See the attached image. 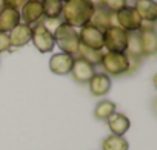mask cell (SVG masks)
Instances as JSON below:
<instances>
[{
  "label": "cell",
  "instance_id": "obj_1",
  "mask_svg": "<svg viewBox=\"0 0 157 150\" xmlns=\"http://www.w3.org/2000/svg\"><path fill=\"white\" fill-rule=\"evenodd\" d=\"M94 6L88 0H68L63 3V22L72 28H82L90 23Z\"/></svg>",
  "mask_w": 157,
  "mask_h": 150
},
{
  "label": "cell",
  "instance_id": "obj_2",
  "mask_svg": "<svg viewBox=\"0 0 157 150\" xmlns=\"http://www.w3.org/2000/svg\"><path fill=\"white\" fill-rule=\"evenodd\" d=\"M52 37H54V43L59 46L60 52H65V54H69V55H75L77 51H78V32L75 31V28L66 25L65 22L52 32Z\"/></svg>",
  "mask_w": 157,
  "mask_h": 150
},
{
  "label": "cell",
  "instance_id": "obj_3",
  "mask_svg": "<svg viewBox=\"0 0 157 150\" xmlns=\"http://www.w3.org/2000/svg\"><path fill=\"white\" fill-rule=\"evenodd\" d=\"M100 64L108 77H120L128 73L129 58L125 52H103Z\"/></svg>",
  "mask_w": 157,
  "mask_h": 150
},
{
  "label": "cell",
  "instance_id": "obj_4",
  "mask_svg": "<svg viewBox=\"0 0 157 150\" xmlns=\"http://www.w3.org/2000/svg\"><path fill=\"white\" fill-rule=\"evenodd\" d=\"M128 45V32L119 26H109L103 31V48L106 52H125Z\"/></svg>",
  "mask_w": 157,
  "mask_h": 150
},
{
  "label": "cell",
  "instance_id": "obj_5",
  "mask_svg": "<svg viewBox=\"0 0 157 150\" xmlns=\"http://www.w3.org/2000/svg\"><path fill=\"white\" fill-rule=\"evenodd\" d=\"M114 20H116V26L122 28L126 32L139 31V28L142 25V19L139 17V14L136 12V9L132 6H125L123 9L117 11L114 14Z\"/></svg>",
  "mask_w": 157,
  "mask_h": 150
},
{
  "label": "cell",
  "instance_id": "obj_6",
  "mask_svg": "<svg viewBox=\"0 0 157 150\" xmlns=\"http://www.w3.org/2000/svg\"><path fill=\"white\" fill-rule=\"evenodd\" d=\"M78 32V41L80 45L90 48V49H94V51H102L103 49V31L97 29L96 26L93 25H85L80 28Z\"/></svg>",
  "mask_w": 157,
  "mask_h": 150
},
{
  "label": "cell",
  "instance_id": "obj_7",
  "mask_svg": "<svg viewBox=\"0 0 157 150\" xmlns=\"http://www.w3.org/2000/svg\"><path fill=\"white\" fill-rule=\"evenodd\" d=\"M31 41L34 43L36 49L42 54H46V52H51L56 46L54 43V37L49 31H46V28L39 22L34 28H33V37H31Z\"/></svg>",
  "mask_w": 157,
  "mask_h": 150
},
{
  "label": "cell",
  "instance_id": "obj_8",
  "mask_svg": "<svg viewBox=\"0 0 157 150\" xmlns=\"http://www.w3.org/2000/svg\"><path fill=\"white\" fill-rule=\"evenodd\" d=\"M74 64V57L65 52H57L49 58V69L56 75H68L71 73Z\"/></svg>",
  "mask_w": 157,
  "mask_h": 150
},
{
  "label": "cell",
  "instance_id": "obj_9",
  "mask_svg": "<svg viewBox=\"0 0 157 150\" xmlns=\"http://www.w3.org/2000/svg\"><path fill=\"white\" fill-rule=\"evenodd\" d=\"M42 19H43V8H42V2H37V0H28V2L22 6L20 20H23V23H25V25L39 23Z\"/></svg>",
  "mask_w": 157,
  "mask_h": 150
},
{
  "label": "cell",
  "instance_id": "obj_10",
  "mask_svg": "<svg viewBox=\"0 0 157 150\" xmlns=\"http://www.w3.org/2000/svg\"><path fill=\"white\" fill-rule=\"evenodd\" d=\"M96 73V69L93 64L86 63L85 60L82 58H74V64H72V69H71V75L72 78L77 81V83H88L93 75Z\"/></svg>",
  "mask_w": 157,
  "mask_h": 150
},
{
  "label": "cell",
  "instance_id": "obj_11",
  "mask_svg": "<svg viewBox=\"0 0 157 150\" xmlns=\"http://www.w3.org/2000/svg\"><path fill=\"white\" fill-rule=\"evenodd\" d=\"M8 35H10L11 48H22V46H25L31 41L33 28L29 25H25V23L20 22L11 32H8Z\"/></svg>",
  "mask_w": 157,
  "mask_h": 150
},
{
  "label": "cell",
  "instance_id": "obj_12",
  "mask_svg": "<svg viewBox=\"0 0 157 150\" xmlns=\"http://www.w3.org/2000/svg\"><path fill=\"white\" fill-rule=\"evenodd\" d=\"M139 37H140V49H142V57H152L157 52V34L155 29H139Z\"/></svg>",
  "mask_w": 157,
  "mask_h": 150
},
{
  "label": "cell",
  "instance_id": "obj_13",
  "mask_svg": "<svg viewBox=\"0 0 157 150\" xmlns=\"http://www.w3.org/2000/svg\"><path fill=\"white\" fill-rule=\"evenodd\" d=\"M136 12L142 19V22L154 23L157 20V3L154 0H134Z\"/></svg>",
  "mask_w": 157,
  "mask_h": 150
},
{
  "label": "cell",
  "instance_id": "obj_14",
  "mask_svg": "<svg viewBox=\"0 0 157 150\" xmlns=\"http://www.w3.org/2000/svg\"><path fill=\"white\" fill-rule=\"evenodd\" d=\"M90 25L96 26V28L100 29V31H105V29L109 28V26H116L114 14H113L111 11H108L106 8L99 6V8L94 9L93 17H91V20H90Z\"/></svg>",
  "mask_w": 157,
  "mask_h": 150
},
{
  "label": "cell",
  "instance_id": "obj_15",
  "mask_svg": "<svg viewBox=\"0 0 157 150\" xmlns=\"http://www.w3.org/2000/svg\"><path fill=\"white\" fill-rule=\"evenodd\" d=\"M20 23V11L16 8L5 6V9L0 12V32H11Z\"/></svg>",
  "mask_w": 157,
  "mask_h": 150
},
{
  "label": "cell",
  "instance_id": "obj_16",
  "mask_svg": "<svg viewBox=\"0 0 157 150\" xmlns=\"http://www.w3.org/2000/svg\"><path fill=\"white\" fill-rule=\"evenodd\" d=\"M106 123H108V127L111 130V135H117V136H123L129 130V126H131L129 118L120 112H114L106 120Z\"/></svg>",
  "mask_w": 157,
  "mask_h": 150
},
{
  "label": "cell",
  "instance_id": "obj_17",
  "mask_svg": "<svg viewBox=\"0 0 157 150\" xmlns=\"http://www.w3.org/2000/svg\"><path fill=\"white\" fill-rule=\"evenodd\" d=\"M90 91L94 97H103L111 89V78L106 73H94L93 78L88 81Z\"/></svg>",
  "mask_w": 157,
  "mask_h": 150
},
{
  "label": "cell",
  "instance_id": "obj_18",
  "mask_svg": "<svg viewBox=\"0 0 157 150\" xmlns=\"http://www.w3.org/2000/svg\"><path fill=\"white\" fill-rule=\"evenodd\" d=\"M42 8L45 19H60L63 11V2L62 0H42Z\"/></svg>",
  "mask_w": 157,
  "mask_h": 150
},
{
  "label": "cell",
  "instance_id": "obj_19",
  "mask_svg": "<svg viewBox=\"0 0 157 150\" xmlns=\"http://www.w3.org/2000/svg\"><path fill=\"white\" fill-rule=\"evenodd\" d=\"M129 144L123 136L109 135L102 141V150H128Z\"/></svg>",
  "mask_w": 157,
  "mask_h": 150
},
{
  "label": "cell",
  "instance_id": "obj_20",
  "mask_svg": "<svg viewBox=\"0 0 157 150\" xmlns=\"http://www.w3.org/2000/svg\"><path fill=\"white\" fill-rule=\"evenodd\" d=\"M77 54L80 55L78 58L85 60L86 63H90V64H93V66L100 64L102 57H103V52H102V51H94V49H90V48H86V46H83V45H78Z\"/></svg>",
  "mask_w": 157,
  "mask_h": 150
},
{
  "label": "cell",
  "instance_id": "obj_21",
  "mask_svg": "<svg viewBox=\"0 0 157 150\" xmlns=\"http://www.w3.org/2000/svg\"><path fill=\"white\" fill-rule=\"evenodd\" d=\"M114 112H116V104L109 100H102L100 103H97V106L94 109V116L97 120L106 121Z\"/></svg>",
  "mask_w": 157,
  "mask_h": 150
},
{
  "label": "cell",
  "instance_id": "obj_22",
  "mask_svg": "<svg viewBox=\"0 0 157 150\" xmlns=\"http://www.w3.org/2000/svg\"><path fill=\"white\" fill-rule=\"evenodd\" d=\"M125 54L128 57H137L142 58V49H140V37L139 32H128V45H126V51Z\"/></svg>",
  "mask_w": 157,
  "mask_h": 150
},
{
  "label": "cell",
  "instance_id": "obj_23",
  "mask_svg": "<svg viewBox=\"0 0 157 150\" xmlns=\"http://www.w3.org/2000/svg\"><path fill=\"white\" fill-rule=\"evenodd\" d=\"M102 6L111 11L113 14H116L117 11L123 9L128 5H126V0H102Z\"/></svg>",
  "mask_w": 157,
  "mask_h": 150
},
{
  "label": "cell",
  "instance_id": "obj_24",
  "mask_svg": "<svg viewBox=\"0 0 157 150\" xmlns=\"http://www.w3.org/2000/svg\"><path fill=\"white\" fill-rule=\"evenodd\" d=\"M45 28H46V31H49L51 34L63 23V20H60V19H45L43 22H40Z\"/></svg>",
  "mask_w": 157,
  "mask_h": 150
},
{
  "label": "cell",
  "instance_id": "obj_25",
  "mask_svg": "<svg viewBox=\"0 0 157 150\" xmlns=\"http://www.w3.org/2000/svg\"><path fill=\"white\" fill-rule=\"evenodd\" d=\"M11 49V43H10V35L5 32H0V54L10 51Z\"/></svg>",
  "mask_w": 157,
  "mask_h": 150
},
{
  "label": "cell",
  "instance_id": "obj_26",
  "mask_svg": "<svg viewBox=\"0 0 157 150\" xmlns=\"http://www.w3.org/2000/svg\"><path fill=\"white\" fill-rule=\"evenodd\" d=\"M26 2H28V0H5L6 6H10V8H16V9L22 8Z\"/></svg>",
  "mask_w": 157,
  "mask_h": 150
},
{
  "label": "cell",
  "instance_id": "obj_27",
  "mask_svg": "<svg viewBox=\"0 0 157 150\" xmlns=\"http://www.w3.org/2000/svg\"><path fill=\"white\" fill-rule=\"evenodd\" d=\"M88 2L94 6V9H96V8H99V6H102V0H88Z\"/></svg>",
  "mask_w": 157,
  "mask_h": 150
},
{
  "label": "cell",
  "instance_id": "obj_28",
  "mask_svg": "<svg viewBox=\"0 0 157 150\" xmlns=\"http://www.w3.org/2000/svg\"><path fill=\"white\" fill-rule=\"evenodd\" d=\"M5 6H6V3H5V0H0V12H2V11L5 9Z\"/></svg>",
  "mask_w": 157,
  "mask_h": 150
},
{
  "label": "cell",
  "instance_id": "obj_29",
  "mask_svg": "<svg viewBox=\"0 0 157 150\" xmlns=\"http://www.w3.org/2000/svg\"><path fill=\"white\" fill-rule=\"evenodd\" d=\"M62 2H63V3H65V2H68V0H62Z\"/></svg>",
  "mask_w": 157,
  "mask_h": 150
},
{
  "label": "cell",
  "instance_id": "obj_30",
  "mask_svg": "<svg viewBox=\"0 0 157 150\" xmlns=\"http://www.w3.org/2000/svg\"><path fill=\"white\" fill-rule=\"evenodd\" d=\"M37 2H42V0H37Z\"/></svg>",
  "mask_w": 157,
  "mask_h": 150
}]
</instances>
